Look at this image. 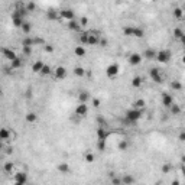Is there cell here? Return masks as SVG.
Returning a JSON list of instances; mask_svg holds the SVG:
<instances>
[{
    "label": "cell",
    "mask_w": 185,
    "mask_h": 185,
    "mask_svg": "<svg viewBox=\"0 0 185 185\" xmlns=\"http://www.w3.org/2000/svg\"><path fill=\"white\" fill-rule=\"evenodd\" d=\"M174 36H175L176 39H181V38L184 36V32H182V29H179V28H175V29H174Z\"/></svg>",
    "instance_id": "e575fe53"
},
{
    "label": "cell",
    "mask_w": 185,
    "mask_h": 185,
    "mask_svg": "<svg viewBox=\"0 0 185 185\" xmlns=\"http://www.w3.org/2000/svg\"><path fill=\"white\" fill-rule=\"evenodd\" d=\"M155 185H160V182H156V184H155Z\"/></svg>",
    "instance_id": "91938a15"
},
{
    "label": "cell",
    "mask_w": 185,
    "mask_h": 185,
    "mask_svg": "<svg viewBox=\"0 0 185 185\" xmlns=\"http://www.w3.org/2000/svg\"><path fill=\"white\" fill-rule=\"evenodd\" d=\"M174 16H175L176 19H181V17L184 16V10H182L181 7H175V9H174Z\"/></svg>",
    "instance_id": "4dcf8cb0"
},
{
    "label": "cell",
    "mask_w": 185,
    "mask_h": 185,
    "mask_svg": "<svg viewBox=\"0 0 185 185\" xmlns=\"http://www.w3.org/2000/svg\"><path fill=\"white\" fill-rule=\"evenodd\" d=\"M145 106H146V103H145L143 98H137V100L133 103V108H137V110H142Z\"/></svg>",
    "instance_id": "d6986e66"
},
{
    "label": "cell",
    "mask_w": 185,
    "mask_h": 185,
    "mask_svg": "<svg viewBox=\"0 0 185 185\" xmlns=\"http://www.w3.org/2000/svg\"><path fill=\"white\" fill-rule=\"evenodd\" d=\"M36 120H38V116H36L35 113L31 111V113L26 114V122H28V123H35Z\"/></svg>",
    "instance_id": "7402d4cb"
},
{
    "label": "cell",
    "mask_w": 185,
    "mask_h": 185,
    "mask_svg": "<svg viewBox=\"0 0 185 185\" xmlns=\"http://www.w3.org/2000/svg\"><path fill=\"white\" fill-rule=\"evenodd\" d=\"M122 182H123V185H133L134 178H133L130 174H126V175L122 176Z\"/></svg>",
    "instance_id": "e0dca14e"
},
{
    "label": "cell",
    "mask_w": 185,
    "mask_h": 185,
    "mask_svg": "<svg viewBox=\"0 0 185 185\" xmlns=\"http://www.w3.org/2000/svg\"><path fill=\"white\" fill-rule=\"evenodd\" d=\"M43 49H45V52H52V51H54L52 45H49V43H48V45L45 43V45H43Z\"/></svg>",
    "instance_id": "f6af8a7d"
},
{
    "label": "cell",
    "mask_w": 185,
    "mask_h": 185,
    "mask_svg": "<svg viewBox=\"0 0 185 185\" xmlns=\"http://www.w3.org/2000/svg\"><path fill=\"white\" fill-rule=\"evenodd\" d=\"M41 74H42V75H49V74H51V67H49V65H45L43 69L41 71Z\"/></svg>",
    "instance_id": "ab89813d"
},
{
    "label": "cell",
    "mask_w": 185,
    "mask_h": 185,
    "mask_svg": "<svg viewBox=\"0 0 185 185\" xmlns=\"http://www.w3.org/2000/svg\"><path fill=\"white\" fill-rule=\"evenodd\" d=\"M100 41H98V32L94 31V32H88V45H97Z\"/></svg>",
    "instance_id": "52a82bcc"
},
{
    "label": "cell",
    "mask_w": 185,
    "mask_h": 185,
    "mask_svg": "<svg viewBox=\"0 0 185 185\" xmlns=\"http://www.w3.org/2000/svg\"><path fill=\"white\" fill-rule=\"evenodd\" d=\"M87 23H88V19H87V17H81V20H80V25H81V26H84V25H87Z\"/></svg>",
    "instance_id": "c3c4849f"
},
{
    "label": "cell",
    "mask_w": 185,
    "mask_h": 185,
    "mask_svg": "<svg viewBox=\"0 0 185 185\" xmlns=\"http://www.w3.org/2000/svg\"><path fill=\"white\" fill-rule=\"evenodd\" d=\"M171 185H179V181H178V179H174Z\"/></svg>",
    "instance_id": "f5cc1de1"
},
{
    "label": "cell",
    "mask_w": 185,
    "mask_h": 185,
    "mask_svg": "<svg viewBox=\"0 0 185 185\" xmlns=\"http://www.w3.org/2000/svg\"><path fill=\"white\" fill-rule=\"evenodd\" d=\"M68 29H69V31H74V32H78V31L81 29L80 22H77L75 19L71 20V22H68Z\"/></svg>",
    "instance_id": "2e32d148"
},
{
    "label": "cell",
    "mask_w": 185,
    "mask_h": 185,
    "mask_svg": "<svg viewBox=\"0 0 185 185\" xmlns=\"http://www.w3.org/2000/svg\"><path fill=\"white\" fill-rule=\"evenodd\" d=\"M74 74H75L77 77H84V75H85V69H84L83 67H75V68H74Z\"/></svg>",
    "instance_id": "cb8c5ba5"
},
{
    "label": "cell",
    "mask_w": 185,
    "mask_h": 185,
    "mask_svg": "<svg viewBox=\"0 0 185 185\" xmlns=\"http://www.w3.org/2000/svg\"><path fill=\"white\" fill-rule=\"evenodd\" d=\"M184 46H185V45H184Z\"/></svg>",
    "instance_id": "94428289"
},
{
    "label": "cell",
    "mask_w": 185,
    "mask_h": 185,
    "mask_svg": "<svg viewBox=\"0 0 185 185\" xmlns=\"http://www.w3.org/2000/svg\"><path fill=\"white\" fill-rule=\"evenodd\" d=\"M15 185H23V184H19V182H15Z\"/></svg>",
    "instance_id": "680465c9"
},
{
    "label": "cell",
    "mask_w": 185,
    "mask_h": 185,
    "mask_svg": "<svg viewBox=\"0 0 185 185\" xmlns=\"http://www.w3.org/2000/svg\"><path fill=\"white\" fill-rule=\"evenodd\" d=\"M100 45H101V46H106V45H107V41H106V39H101V41H100Z\"/></svg>",
    "instance_id": "816d5d0a"
},
{
    "label": "cell",
    "mask_w": 185,
    "mask_h": 185,
    "mask_svg": "<svg viewBox=\"0 0 185 185\" xmlns=\"http://www.w3.org/2000/svg\"><path fill=\"white\" fill-rule=\"evenodd\" d=\"M23 52H25V55H31V52H32V46H23Z\"/></svg>",
    "instance_id": "bcb514c9"
},
{
    "label": "cell",
    "mask_w": 185,
    "mask_h": 185,
    "mask_svg": "<svg viewBox=\"0 0 185 185\" xmlns=\"http://www.w3.org/2000/svg\"><path fill=\"white\" fill-rule=\"evenodd\" d=\"M13 168H15V165H13V162H6V164H5V166H3L5 172H7V174H12Z\"/></svg>",
    "instance_id": "484cf974"
},
{
    "label": "cell",
    "mask_w": 185,
    "mask_h": 185,
    "mask_svg": "<svg viewBox=\"0 0 185 185\" xmlns=\"http://www.w3.org/2000/svg\"><path fill=\"white\" fill-rule=\"evenodd\" d=\"M57 169H58V172H61V174H69V172H71V166H69L67 162H61V164H58Z\"/></svg>",
    "instance_id": "4fadbf2b"
},
{
    "label": "cell",
    "mask_w": 185,
    "mask_h": 185,
    "mask_svg": "<svg viewBox=\"0 0 185 185\" xmlns=\"http://www.w3.org/2000/svg\"><path fill=\"white\" fill-rule=\"evenodd\" d=\"M108 132L104 129V126H100L98 129H97V137H98V140H106V139L108 137Z\"/></svg>",
    "instance_id": "8fae6325"
},
{
    "label": "cell",
    "mask_w": 185,
    "mask_h": 185,
    "mask_svg": "<svg viewBox=\"0 0 185 185\" xmlns=\"http://www.w3.org/2000/svg\"><path fill=\"white\" fill-rule=\"evenodd\" d=\"M43 67H45V64H43L42 61H36V62L32 65V69H33V73H41L42 69H43Z\"/></svg>",
    "instance_id": "ac0fdd59"
},
{
    "label": "cell",
    "mask_w": 185,
    "mask_h": 185,
    "mask_svg": "<svg viewBox=\"0 0 185 185\" xmlns=\"http://www.w3.org/2000/svg\"><path fill=\"white\" fill-rule=\"evenodd\" d=\"M55 77H57L58 80H64V78L67 77V69H65L64 67H58V68L55 69Z\"/></svg>",
    "instance_id": "9a60e30c"
},
{
    "label": "cell",
    "mask_w": 185,
    "mask_h": 185,
    "mask_svg": "<svg viewBox=\"0 0 185 185\" xmlns=\"http://www.w3.org/2000/svg\"><path fill=\"white\" fill-rule=\"evenodd\" d=\"M46 16H48V19H51V20L52 19H58V12H52L51 10V12H48V15H46Z\"/></svg>",
    "instance_id": "ee69618b"
},
{
    "label": "cell",
    "mask_w": 185,
    "mask_h": 185,
    "mask_svg": "<svg viewBox=\"0 0 185 185\" xmlns=\"http://www.w3.org/2000/svg\"><path fill=\"white\" fill-rule=\"evenodd\" d=\"M33 9H35V3H28V5H26V10H28V12H32Z\"/></svg>",
    "instance_id": "7dc6e473"
},
{
    "label": "cell",
    "mask_w": 185,
    "mask_h": 185,
    "mask_svg": "<svg viewBox=\"0 0 185 185\" xmlns=\"http://www.w3.org/2000/svg\"><path fill=\"white\" fill-rule=\"evenodd\" d=\"M142 114H143V111H142V110H137V108L127 110V111H126V120L134 123V122H137L139 119L142 117Z\"/></svg>",
    "instance_id": "6da1fadb"
},
{
    "label": "cell",
    "mask_w": 185,
    "mask_h": 185,
    "mask_svg": "<svg viewBox=\"0 0 185 185\" xmlns=\"http://www.w3.org/2000/svg\"><path fill=\"white\" fill-rule=\"evenodd\" d=\"M59 16H61L62 19L68 20V22H71V20H74V12H73V10H69V9L61 10V12H59Z\"/></svg>",
    "instance_id": "ba28073f"
},
{
    "label": "cell",
    "mask_w": 185,
    "mask_h": 185,
    "mask_svg": "<svg viewBox=\"0 0 185 185\" xmlns=\"http://www.w3.org/2000/svg\"><path fill=\"white\" fill-rule=\"evenodd\" d=\"M9 136H10V132L7 130V129H2L0 130V139H2V140H6V139H9Z\"/></svg>",
    "instance_id": "d4e9b609"
},
{
    "label": "cell",
    "mask_w": 185,
    "mask_h": 185,
    "mask_svg": "<svg viewBox=\"0 0 185 185\" xmlns=\"http://www.w3.org/2000/svg\"><path fill=\"white\" fill-rule=\"evenodd\" d=\"M149 75H150V78H152L156 84H162V83H164V78H162V75H160L159 68H152V69H149Z\"/></svg>",
    "instance_id": "3957f363"
},
{
    "label": "cell",
    "mask_w": 185,
    "mask_h": 185,
    "mask_svg": "<svg viewBox=\"0 0 185 185\" xmlns=\"http://www.w3.org/2000/svg\"><path fill=\"white\" fill-rule=\"evenodd\" d=\"M3 57L6 58V59H9L10 62L13 61V59H16L17 57H16V54H15V51H12V49H9V48H3Z\"/></svg>",
    "instance_id": "7c38bea8"
},
{
    "label": "cell",
    "mask_w": 185,
    "mask_h": 185,
    "mask_svg": "<svg viewBox=\"0 0 185 185\" xmlns=\"http://www.w3.org/2000/svg\"><path fill=\"white\" fill-rule=\"evenodd\" d=\"M181 160H182V162H184V164H185V156H182V158H181Z\"/></svg>",
    "instance_id": "9f6ffc18"
},
{
    "label": "cell",
    "mask_w": 185,
    "mask_h": 185,
    "mask_svg": "<svg viewBox=\"0 0 185 185\" xmlns=\"http://www.w3.org/2000/svg\"><path fill=\"white\" fill-rule=\"evenodd\" d=\"M88 113V107L87 104L84 103H80L77 107H75V116H78V117H84V116Z\"/></svg>",
    "instance_id": "5b68a950"
},
{
    "label": "cell",
    "mask_w": 185,
    "mask_h": 185,
    "mask_svg": "<svg viewBox=\"0 0 185 185\" xmlns=\"http://www.w3.org/2000/svg\"><path fill=\"white\" fill-rule=\"evenodd\" d=\"M182 64H185V55L182 57Z\"/></svg>",
    "instance_id": "6f0895ef"
},
{
    "label": "cell",
    "mask_w": 185,
    "mask_h": 185,
    "mask_svg": "<svg viewBox=\"0 0 185 185\" xmlns=\"http://www.w3.org/2000/svg\"><path fill=\"white\" fill-rule=\"evenodd\" d=\"M92 106H94V107H100V100L98 98H92Z\"/></svg>",
    "instance_id": "681fc988"
},
{
    "label": "cell",
    "mask_w": 185,
    "mask_h": 185,
    "mask_svg": "<svg viewBox=\"0 0 185 185\" xmlns=\"http://www.w3.org/2000/svg\"><path fill=\"white\" fill-rule=\"evenodd\" d=\"M145 35V32H143V29H140V28H134V32H133V36H136V38H142Z\"/></svg>",
    "instance_id": "836d02e7"
},
{
    "label": "cell",
    "mask_w": 185,
    "mask_h": 185,
    "mask_svg": "<svg viewBox=\"0 0 185 185\" xmlns=\"http://www.w3.org/2000/svg\"><path fill=\"white\" fill-rule=\"evenodd\" d=\"M22 31H23V33H29L31 32V29H32V26H31V23H28V22H25L22 25V28H20Z\"/></svg>",
    "instance_id": "1f68e13d"
},
{
    "label": "cell",
    "mask_w": 185,
    "mask_h": 185,
    "mask_svg": "<svg viewBox=\"0 0 185 185\" xmlns=\"http://www.w3.org/2000/svg\"><path fill=\"white\" fill-rule=\"evenodd\" d=\"M132 85L136 87V88L140 87V85H142V78H140V77H134V78L132 80Z\"/></svg>",
    "instance_id": "d6a6232c"
},
{
    "label": "cell",
    "mask_w": 185,
    "mask_h": 185,
    "mask_svg": "<svg viewBox=\"0 0 185 185\" xmlns=\"http://www.w3.org/2000/svg\"><path fill=\"white\" fill-rule=\"evenodd\" d=\"M94 159H96V156L92 155L91 152H88V153L85 155V162H87V164H92V162H94Z\"/></svg>",
    "instance_id": "d590c367"
},
{
    "label": "cell",
    "mask_w": 185,
    "mask_h": 185,
    "mask_svg": "<svg viewBox=\"0 0 185 185\" xmlns=\"http://www.w3.org/2000/svg\"><path fill=\"white\" fill-rule=\"evenodd\" d=\"M22 45L23 46H32V45H35V41L32 38H25L22 41Z\"/></svg>",
    "instance_id": "f546056e"
},
{
    "label": "cell",
    "mask_w": 185,
    "mask_h": 185,
    "mask_svg": "<svg viewBox=\"0 0 185 185\" xmlns=\"http://www.w3.org/2000/svg\"><path fill=\"white\" fill-rule=\"evenodd\" d=\"M106 74H107V77L114 78L116 75L119 74V65H117V64H110V65L107 67V69H106Z\"/></svg>",
    "instance_id": "277c9868"
},
{
    "label": "cell",
    "mask_w": 185,
    "mask_h": 185,
    "mask_svg": "<svg viewBox=\"0 0 185 185\" xmlns=\"http://www.w3.org/2000/svg\"><path fill=\"white\" fill-rule=\"evenodd\" d=\"M162 104H164L165 107L171 108V106L174 104V97L171 94H168V92H164V94H162Z\"/></svg>",
    "instance_id": "8992f818"
},
{
    "label": "cell",
    "mask_w": 185,
    "mask_h": 185,
    "mask_svg": "<svg viewBox=\"0 0 185 185\" xmlns=\"http://www.w3.org/2000/svg\"><path fill=\"white\" fill-rule=\"evenodd\" d=\"M74 54H75L77 57H84V55H85V48H84L83 45H80V46H75Z\"/></svg>",
    "instance_id": "ffe728a7"
},
{
    "label": "cell",
    "mask_w": 185,
    "mask_h": 185,
    "mask_svg": "<svg viewBox=\"0 0 185 185\" xmlns=\"http://www.w3.org/2000/svg\"><path fill=\"white\" fill-rule=\"evenodd\" d=\"M12 23H13L16 28H22V25H23L25 22H23V17H20V16H17V15L13 13V15H12Z\"/></svg>",
    "instance_id": "5bb4252c"
},
{
    "label": "cell",
    "mask_w": 185,
    "mask_h": 185,
    "mask_svg": "<svg viewBox=\"0 0 185 185\" xmlns=\"http://www.w3.org/2000/svg\"><path fill=\"white\" fill-rule=\"evenodd\" d=\"M181 171H182V174L185 175V165H182V168H181Z\"/></svg>",
    "instance_id": "11a10c76"
},
{
    "label": "cell",
    "mask_w": 185,
    "mask_h": 185,
    "mask_svg": "<svg viewBox=\"0 0 185 185\" xmlns=\"http://www.w3.org/2000/svg\"><path fill=\"white\" fill-rule=\"evenodd\" d=\"M28 181V175L25 172H16L15 174V182H19V184H23L25 185Z\"/></svg>",
    "instance_id": "9c48e42d"
},
{
    "label": "cell",
    "mask_w": 185,
    "mask_h": 185,
    "mask_svg": "<svg viewBox=\"0 0 185 185\" xmlns=\"http://www.w3.org/2000/svg\"><path fill=\"white\" fill-rule=\"evenodd\" d=\"M162 174H168L169 171H171V165L169 164H165V165H162Z\"/></svg>",
    "instance_id": "7bdbcfd3"
},
{
    "label": "cell",
    "mask_w": 185,
    "mask_h": 185,
    "mask_svg": "<svg viewBox=\"0 0 185 185\" xmlns=\"http://www.w3.org/2000/svg\"><path fill=\"white\" fill-rule=\"evenodd\" d=\"M97 149L98 150H106V140H98V143H97Z\"/></svg>",
    "instance_id": "b9f144b4"
},
{
    "label": "cell",
    "mask_w": 185,
    "mask_h": 185,
    "mask_svg": "<svg viewBox=\"0 0 185 185\" xmlns=\"http://www.w3.org/2000/svg\"><path fill=\"white\" fill-rule=\"evenodd\" d=\"M179 41H181V42H182V43H184V45H185V33H184V36H182V38H181V39H179Z\"/></svg>",
    "instance_id": "db71d44e"
},
{
    "label": "cell",
    "mask_w": 185,
    "mask_h": 185,
    "mask_svg": "<svg viewBox=\"0 0 185 185\" xmlns=\"http://www.w3.org/2000/svg\"><path fill=\"white\" fill-rule=\"evenodd\" d=\"M133 32H134V28H132V26H124L123 28V33L126 36H133Z\"/></svg>",
    "instance_id": "83f0119b"
},
{
    "label": "cell",
    "mask_w": 185,
    "mask_h": 185,
    "mask_svg": "<svg viewBox=\"0 0 185 185\" xmlns=\"http://www.w3.org/2000/svg\"><path fill=\"white\" fill-rule=\"evenodd\" d=\"M90 98V96H88V92L87 91H83V92H80V96H78V100H80V103H87V100Z\"/></svg>",
    "instance_id": "603a6c76"
},
{
    "label": "cell",
    "mask_w": 185,
    "mask_h": 185,
    "mask_svg": "<svg viewBox=\"0 0 185 185\" xmlns=\"http://www.w3.org/2000/svg\"><path fill=\"white\" fill-rule=\"evenodd\" d=\"M143 55H145V58H148V59H156V52H155L153 49H146Z\"/></svg>",
    "instance_id": "44dd1931"
},
{
    "label": "cell",
    "mask_w": 185,
    "mask_h": 185,
    "mask_svg": "<svg viewBox=\"0 0 185 185\" xmlns=\"http://www.w3.org/2000/svg\"><path fill=\"white\" fill-rule=\"evenodd\" d=\"M171 59V52L166 51V49H162L159 52H156V61L158 62H162V64H165Z\"/></svg>",
    "instance_id": "7a4b0ae2"
},
{
    "label": "cell",
    "mask_w": 185,
    "mask_h": 185,
    "mask_svg": "<svg viewBox=\"0 0 185 185\" xmlns=\"http://www.w3.org/2000/svg\"><path fill=\"white\" fill-rule=\"evenodd\" d=\"M127 148H129V142L127 140H122L119 143V150H126Z\"/></svg>",
    "instance_id": "f35d334b"
},
{
    "label": "cell",
    "mask_w": 185,
    "mask_h": 185,
    "mask_svg": "<svg viewBox=\"0 0 185 185\" xmlns=\"http://www.w3.org/2000/svg\"><path fill=\"white\" fill-rule=\"evenodd\" d=\"M111 184H113V185H123L122 178H117V176H113V178H111Z\"/></svg>",
    "instance_id": "60d3db41"
},
{
    "label": "cell",
    "mask_w": 185,
    "mask_h": 185,
    "mask_svg": "<svg viewBox=\"0 0 185 185\" xmlns=\"http://www.w3.org/2000/svg\"><path fill=\"white\" fill-rule=\"evenodd\" d=\"M178 139H179L181 142H185V132H181L179 136H178Z\"/></svg>",
    "instance_id": "f907efd6"
},
{
    "label": "cell",
    "mask_w": 185,
    "mask_h": 185,
    "mask_svg": "<svg viewBox=\"0 0 185 185\" xmlns=\"http://www.w3.org/2000/svg\"><path fill=\"white\" fill-rule=\"evenodd\" d=\"M171 113H172L174 116H178V114L181 113V107H179L178 104H175V103H174V104L171 106Z\"/></svg>",
    "instance_id": "f1b7e54d"
},
{
    "label": "cell",
    "mask_w": 185,
    "mask_h": 185,
    "mask_svg": "<svg viewBox=\"0 0 185 185\" xmlns=\"http://www.w3.org/2000/svg\"><path fill=\"white\" fill-rule=\"evenodd\" d=\"M171 87H172V90H175V91H179V90L182 88V84H181L179 81H174V83L171 84Z\"/></svg>",
    "instance_id": "74e56055"
},
{
    "label": "cell",
    "mask_w": 185,
    "mask_h": 185,
    "mask_svg": "<svg viewBox=\"0 0 185 185\" xmlns=\"http://www.w3.org/2000/svg\"><path fill=\"white\" fill-rule=\"evenodd\" d=\"M129 62H130V65H139L142 62V55L140 54H132L130 57H129Z\"/></svg>",
    "instance_id": "30bf717a"
},
{
    "label": "cell",
    "mask_w": 185,
    "mask_h": 185,
    "mask_svg": "<svg viewBox=\"0 0 185 185\" xmlns=\"http://www.w3.org/2000/svg\"><path fill=\"white\" fill-rule=\"evenodd\" d=\"M80 41H81V43H87L88 42V32H83L80 35Z\"/></svg>",
    "instance_id": "8d00e7d4"
},
{
    "label": "cell",
    "mask_w": 185,
    "mask_h": 185,
    "mask_svg": "<svg viewBox=\"0 0 185 185\" xmlns=\"http://www.w3.org/2000/svg\"><path fill=\"white\" fill-rule=\"evenodd\" d=\"M22 65V59L20 58H16V59H13L12 62H10V68L12 69H16V68H19Z\"/></svg>",
    "instance_id": "4316f807"
}]
</instances>
